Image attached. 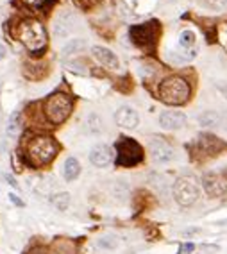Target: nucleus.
I'll list each match as a JSON object with an SVG mask.
<instances>
[{"mask_svg": "<svg viewBox=\"0 0 227 254\" xmlns=\"http://www.w3.org/2000/svg\"><path fill=\"white\" fill-rule=\"evenodd\" d=\"M159 99L163 100L165 104L170 106H181L188 102L190 99V84L184 77L181 75H170L159 84Z\"/></svg>", "mask_w": 227, "mask_h": 254, "instance_id": "1", "label": "nucleus"}, {"mask_svg": "<svg viewBox=\"0 0 227 254\" xmlns=\"http://www.w3.org/2000/svg\"><path fill=\"white\" fill-rule=\"evenodd\" d=\"M57 143L50 136H38L29 143L27 147V159L32 167H43L49 165L57 156Z\"/></svg>", "mask_w": 227, "mask_h": 254, "instance_id": "2", "label": "nucleus"}, {"mask_svg": "<svg viewBox=\"0 0 227 254\" xmlns=\"http://www.w3.org/2000/svg\"><path fill=\"white\" fill-rule=\"evenodd\" d=\"M18 38L29 52H41L47 45V31L38 20H23L18 27Z\"/></svg>", "mask_w": 227, "mask_h": 254, "instance_id": "3", "label": "nucleus"}, {"mask_svg": "<svg viewBox=\"0 0 227 254\" xmlns=\"http://www.w3.org/2000/svg\"><path fill=\"white\" fill-rule=\"evenodd\" d=\"M114 147H116V167L131 168L143 161V149L132 138L122 136Z\"/></svg>", "mask_w": 227, "mask_h": 254, "instance_id": "4", "label": "nucleus"}, {"mask_svg": "<svg viewBox=\"0 0 227 254\" xmlns=\"http://www.w3.org/2000/svg\"><path fill=\"white\" fill-rule=\"evenodd\" d=\"M72 108H73L72 99L66 93H61V91L52 93L45 100V106H43L47 118L52 124H63L70 117V113H72Z\"/></svg>", "mask_w": 227, "mask_h": 254, "instance_id": "5", "label": "nucleus"}, {"mask_svg": "<svg viewBox=\"0 0 227 254\" xmlns=\"http://www.w3.org/2000/svg\"><path fill=\"white\" fill-rule=\"evenodd\" d=\"M200 197V188L195 177L182 176L173 183V199L179 206L188 208V206L195 204Z\"/></svg>", "mask_w": 227, "mask_h": 254, "instance_id": "6", "label": "nucleus"}, {"mask_svg": "<svg viewBox=\"0 0 227 254\" xmlns=\"http://www.w3.org/2000/svg\"><path fill=\"white\" fill-rule=\"evenodd\" d=\"M129 36H131L134 45L141 47V49H150V47L156 45V40L159 36V23L154 20V22L132 25L131 31H129Z\"/></svg>", "mask_w": 227, "mask_h": 254, "instance_id": "7", "label": "nucleus"}, {"mask_svg": "<svg viewBox=\"0 0 227 254\" xmlns=\"http://www.w3.org/2000/svg\"><path fill=\"white\" fill-rule=\"evenodd\" d=\"M149 149L150 156H152L156 163H168V161L173 159V149L163 138H152L149 143Z\"/></svg>", "mask_w": 227, "mask_h": 254, "instance_id": "8", "label": "nucleus"}, {"mask_svg": "<svg viewBox=\"0 0 227 254\" xmlns=\"http://www.w3.org/2000/svg\"><path fill=\"white\" fill-rule=\"evenodd\" d=\"M202 188L211 199H217V197H222L227 193V183L220 176L211 172L202 177Z\"/></svg>", "mask_w": 227, "mask_h": 254, "instance_id": "9", "label": "nucleus"}, {"mask_svg": "<svg viewBox=\"0 0 227 254\" xmlns=\"http://www.w3.org/2000/svg\"><path fill=\"white\" fill-rule=\"evenodd\" d=\"M188 118L182 111H163L159 115V126L167 131H177L186 126Z\"/></svg>", "mask_w": 227, "mask_h": 254, "instance_id": "10", "label": "nucleus"}, {"mask_svg": "<svg viewBox=\"0 0 227 254\" xmlns=\"http://www.w3.org/2000/svg\"><path fill=\"white\" fill-rule=\"evenodd\" d=\"M114 122H116V126L123 127V129H136L138 124H140V115L131 106H122L114 113Z\"/></svg>", "mask_w": 227, "mask_h": 254, "instance_id": "11", "label": "nucleus"}, {"mask_svg": "<svg viewBox=\"0 0 227 254\" xmlns=\"http://www.w3.org/2000/svg\"><path fill=\"white\" fill-rule=\"evenodd\" d=\"M90 161L97 168H106L113 163V149L106 143H99L90 150Z\"/></svg>", "mask_w": 227, "mask_h": 254, "instance_id": "12", "label": "nucleus"}, {"mask_svg": "<svg viewBox=\"0 0 227 254\" xmlns=\"http://www.w3.org/2000/svg\"><path fill=\"white\" fill-rule=\"evenodd\" d=\"M91 54L95 56L97 61L104 64L106 68L116 70L120 66V61H118V58H116V54H113V52H111L109 49H106V47L95 45L93 49H91Z\"/></svg>", "mask_w": 227, "mask_h": 254, "instance_id": "13", "label": "nucleus"}, {"mask_svg": "<svg viewBox=\"0 0 227 254\" xmlns=\"http://www.w3.org/2000/svg\"><path fill=\"white\" fill-rule=\"evenodd\" d=\"M79 174H81V163H79L75 158H66V161H64V165H63L64 179H66L68 183H72L77 179Z\"/></svg>", "mask_w": 227, "mask_h": 254, "instance_id": "14", "label": "nucleus"}, {"mask_svg": "<svg viewBox=\"0 0 227 254\" xmlns=\"http://www.w3.org/2000/svg\"><path fill=\"white\" fill-rule=\"evenodd\" d=\"M49 254H75V245H73V242L59 238L52 244Z\"/></svg>", "mask_w": 227, "mask_h": 254, "instance_id": "15", "label": "nucleus"}, {"mask_svg": "<svg viewBox=\"0 0 227 254\" xmlns=\"http://www.w3.org/2000/svg\"><path fill=\"white\" fill-rule=\"evenodd\" d=\"M50 202H52V206H54V208L59 209V211H64V209L70 206V193H66V191L56 193V195L50 199Z\"/></svg>", "mask_w": 227, "mask_h": 254, "instance_id": "16", "label": "nucleus"}, {"mask_svg": "<svg viewBox=\"0 0 227 254\" xmlns=\"http://www.w3.org/2000/svg\"><path fill=\"white\" fill-rule=\"evenodd\" d=\"M195 40H197L195 32L191 31V29H184V31L181 32V36H179V45L188 50L195 45Z\"/></svg>", "mask_w": 227, "mask_h": 254, "instance_id": "17", "label": "nucleus"}, {"mask_svg": "<svg viewBox=\"0 0 227 254\" xmlns=\"http://www.w3.org/2000/svg\"><path fill=\"white\" fill-rule=\"evenodd\" d=\"M199 122H200V126L213 127L220 122V115H218L217 111H204V113L199 117Z\"/></svg>", "mask_w": 227, "mask_h": 254, "instance_id": "18", "label": "nucleus"}, {"mask_svg": "<svg viewBox=\"0 0 227 254\" xmlns=\"http://www.w3.org/2000/svg\"><path fill=\"white\" fill-rule=\"evenodd\" d=\"M20 132V111H14L9 117V122H7V134L9 136H16Z\"/></svg>", "mask_w": 227, "mask_h": 254, "instance_id": "19", "label": "nucleus"}, {"mask_svg": "<svg viewBox=\"0 0 227 254\" xmlns=\"http://www.w3.org/2000/svg\"><path fill=\"white\" fill-rule=\"evenodd\" d=\"M97 245H99L100 249H114L116 245H118V238L113 235H108V236H102L97 240Z\"/></svg>", "mask_w": 227, "mask_h": 254, "instance_id": "20", "label": "nucleus"}, {"mask_svg": "<svg viewBox=\"0 0 227 254\" xmlns=\"http://www.w3.org/2000/svg\"><path fill=\"white\" fill-rule=\"evenodd\" d=\"M199 4L206 9H213V11H218V9H224L227 5V0H199Z\"/></svg>", "mask_w": 227, "mask_h": 254, "instance_id": "21", "label": "nucleus"}, {"mask_svg": "<svg viewBox=\"0 0 227 254\" xmlns=\"http://www.w3.org/2000/svg\"><path fill=\"white\" fill-rule=\"evenodd\" d=\"M81 49H84V41H82V40H73L68 47H64L63 54L68 56V54H72V52H77V50H81Z\"/></svg>", "mask_w": 227, "mask_h": 254, "instance_id": "22", "label": "nucleus"}, {"mask_svg": "<svg viewBox=\"0 0 227 254\" xmlns=\"http://www.w3.org/2000/svg\"><path fill=\"white\" fill-rule=\"evenodd\" d=\"M23 4H27L31 5V7H41V5L45 4L47 0H22Z\"/></svg>", "mask_w": 227, "mask_h": 254, "instance_id": "23", "label": "nucleus"}, {"mask_svg": "<svg viewBox=\"0 0 227 254\" xmlns=\"http://www.w3.org/2000/svg\"><path fill=\"white\" fill-rule=\"evenodd\" d=\"M77 2L82 5V7H93V5L99 4L100 0H77Z\"/></svg>", "mask_w": 227, "mask_h": 254, "instance_id": "24", "label": "nucleus"}, {"mask_svg": "<svg viewBox=\"0 0 227 254\" xmlns=\"http://www.w3.org/2000/svg\"><path fill=\"white\" fill-rule=\"evenodd\" d=\"M193 249H195V245L193 244H184L181 249V254H190V253H193Z\"/></svg>", "mask_w": 227, "mask_h": 254, "instance_id": "25", "label": "nucleus"}, {"mask_svg": "<svg viewBox=\"0 0 227 254\" xmlns=\"http://www.w3.org/2000/svg\"><path fill=\"white\" fill-rule=\"evenodd\" d=\"M29 254H45V249H43V247H38V249H32Z\"/></svg>", "mask_w": 227, "mask_h": 254, "instance_id": "26", "label": "nucleus"}, {"mask_svg": "<svg viewBox=\"0 0 227 254\" xmlns=\"http://www.w3.org/2000/svg\"><path fill=\"white\" fill-rule=\"evenodd\" d=\"M4 52H5V49H4V45H0V59L4 58Z\"/></svg>", "mask_w": 227, "mask_h": 254, "instance_id": "27", "label": "nucleus"}, {"mask_svg": "<svg viewBox=\"0 0 227 254\" xmlns=\"http://www.w3.org/2000/svg\"><path fill=\"white\" fill-rule=\"evenodd\" d=\"M226 124H227V115H226Z\"/></svg>", "mask_w": 227, "mask_h": 254, "instance_id": "28", "label": "nucleus"}]
</instances>
